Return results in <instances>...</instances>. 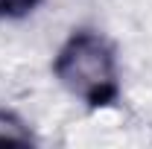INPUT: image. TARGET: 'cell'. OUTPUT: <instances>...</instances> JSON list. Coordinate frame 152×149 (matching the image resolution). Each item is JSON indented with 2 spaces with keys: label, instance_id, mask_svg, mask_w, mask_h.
<instances>
[{
  "label": "cell",
  "instance_id": "1",
  "mask_svg": "<svg viewBox=\"0 0 152 149\" xmlns=\"http://www.w3.org/2000/svg\"><path fill=\"white\" fill-rule=\"evenodd\" d=\"M53 76L88 108H108L120 99V61L108 38L96 29H76L53 58Z\"/></svg>",
  "mask_w": 152,
  "mask_h": 149
},
{
  "label": "cell",
  "instance_id": "2",
  "mask_svg": "<svg viewBox=\"0 0 152 149\" xmlns=\"http://www.w3.org/2000/svg\"><path fill=\"white\" fill-rule=\"evenodd\" d=\"M0 143L26 146V143H35V134H32V129H29L15 111H3V108H0Z\"/></svg>",
  "mask_w": 152,
  "mask_h": 149
},
{
  "label": "cell",
  "instance_id": "3",
  "mask_svg": "<svg viewBox=\"0 0 152 149\" xmlns=\"http://www.w3.org/2000/svg\"><path fill=\"white\" fill-rule=\"evenodd\" d=\"M41 0H0V20H20L32 15Z\"/></svg>",
  "mask_w": 152,
  "mask_h": 149
}]
</instances>
